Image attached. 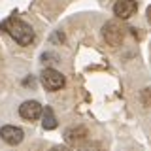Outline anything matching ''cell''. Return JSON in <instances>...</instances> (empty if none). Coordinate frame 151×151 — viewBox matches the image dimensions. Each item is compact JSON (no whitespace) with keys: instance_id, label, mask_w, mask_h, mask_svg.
<instances>
[{"instance_id":"obj_4","label":"cell","mask_w":151,"mask_h":151,"mask_svg":"<svg viewBox=\"0 0 151 151\" xmlns=\"http://www.w3.org/2000/svg\"><path fill=\"white\" fill-rule=\"evenodd\" d=\"M23 136H25V132L23 129H19V127H13V125H6L0 129V138H2L6 144L9 145H17L23 142Z\"/></svg>"},{"instance_id":"obj_9","label":"cell","mask_w":151,"mask_h":151,"mask_svg":"<svg viewBox=\"0 0 151 151\" xmlns=\"http://www.w3.org/2000/svg\"><path fill=\"white\" fill-rule=\"evenodd\" d=\"M79 151H102L100 144H94V142H89V144H85L79 147Z\"/></svg>"},{"instance_id":"obj_3","label":"cell","mask_w":151,"mask_h":151,"mask_svg":"<svg viewBox=\"0 0 151 151\" xmlns=\"http://www.w3.org/2000/svg\"><path fill=\"white\" fill-rule=\"evenodd\" d=\"M40 79L47 91H59V89L64 87V76L53 68H45L40 76Z\"/></svg>"},{"instance_id":"obj_7","label":"cell","mask_w":151,"mask_h":151,"mask_svg":"<svg viewBox=\"0 0 151 151\" xmlns=\"http://www.w3.org/2000/svg\"><path fill=\"white\" fill-rule=\"evenodd\" d=\"M42 127H44L45 130H53V129L59 127V121H57V117H55V111L51 110L49 106L42 110Z\"/></svg>"},{"instance_id":"obj_2","label":"cell","mask_w":151,"mask_h":151,"mask_svg":"<svg viewBox=\"0 0 151 151\" xmlns=\"http://www.w3.org/2000/svg\"><path fill=\"white\" fill-rule=\"evenodd\" d=\"M102 38H104V42L110 44V45H121L123 38H125V28H123L119 23L110 21L102 27Z\"/></svg>"},{"instance_id":"obj_1","label":"cell","mask_w":151,"mask_h":151,"mask_svg":"<svg viewBox=\"0 0 151 151\" xmlns=\"http://www.w3.org/2000/svg\"><path fill=\"white\" fill-rule=\"evenodd\" d=\"M0 28L6 30L19 45H30L34 42V30H32V27L17 17H8L6 21L0 23Z\"/></svg>"},{"instance_id":"obj_11","label":"cell","mask_w":151,"mask_h":151,"mask_svg":"<svg viewBox=\"0 0 151 151\" xmlns=\"http://www.w3.org/2000/svg\"><path fill=\"white\" fill-rule=\"evenodd\" d=\"M51 151H70L68 147H64V145H57V147H53Z\"/></svg>"},{"instance_id":"obj_5","label":"cell","mask_w":151,"mask_h":151,"mask_svg":"<svg viewBox=\"0 0 151 151\" xmlns=\"http://www.w3.org/2000/svg\"><path fill=\"white\" fill-rule=\"evenodd\" d=\"M42 110H44V108H42L36 100H27V102H23L21 106H19V115H21L23 119H27V121H34L38 117H42Z\"/></svg>"},{"instance_id":"obj_10","label":"cell","mask_w":151,"mask_h":151,"mask_svg":"<svg viewBox=\"0 0 151 151\" xmlns=\"http://www.w3.org/2000/svg\"><path fill=\"white\" fill-rule=\"evenodd\" d=\"M142 102H144V106L151 108V89H145V91L142 93Z\"/></svg>"},{"instance_id":"obj_12","label":"cell","mask_w":151,"mask_h":151,"mask_svg":"<svg viewBox=\"0 0 151 151\" xmlns=\"http://www.w3.org/2000/svg\"><path fill=\"white\" fill-rule=\"evenodd\" d=\"M147 21H149V25H151V6L147 8Z\"/></svg>"},{"instance_id":"obj_6","label":"cell","mask_w":151,"mask_h":151,"mask_svg":"<svg viewBox=\"0 0 151 151\" xmlns=\"http://www.w3.org/2000/svg\"><path fill=\"white\" fill-rule=\"evenodd\" d=\"M136 0H117L115 6H113V13H115L119 19H129L136 13Z\"/></svg>"},{"instance_id":"obj_8","label":"cell","mask_w":151,"mask_h":151,"mask_svg":"<svg viewBox=\"0 0 151 151\" xmlns=\"http://www.w3.org/2000/svg\"><path fill=\"white\" fill-rule=\"evenodd\" d=\"M85 136H87V130H85L83 127L81 129L78 127V129H68L66 130V140L68 142H79L81 138H85Z\"/></svg>"}]
</instances>
